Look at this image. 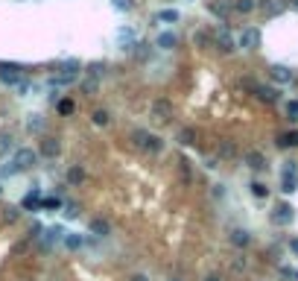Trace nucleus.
<instances>
[{
  "label": "nucleus",
  "mask_w": 298,
  "mask_h": 281,
  "mask_svg": "<svg viewBox=\"0 0 298 281\" xmlns=\"http://www.w3.org/2000/svg\"><path fill=\"white\" fill-rule=\"evenodd\" d=\"M23 208H38V191H32V194L23 199Z\"/></svg>",
  "instance_id": "c85d7f7f"
},
{
  "label": "nucleus",
  "mask_w": 298,
  "mask_h": 281,
  "mask_svg": "<svg viewBox=\"0 0 298 281\" xmlns=\"http://www.w3.org/2000/svg\"><path fill=\"white\" fill-rule=\"evenodd\" d=\"M170 281H179V279H170Z\"/></svg>",
  "instance_id": "ea45409f"
},
{
  "label": "nucleus",
  "mask_w": 298,
  "mask_h": 281,
  "mask_svg": "<svg viewBox=\"0 0 298 281\" xmlns=\"http://www.w3.org/2000/svg\"><path fill=\"white\" fill-rule=\"evenodd\" d=\"M0 82H6V85H20V82H23V76H20V65L0 62Z\"/></svg>",
  "instance_id": "20e7f679"
},
{
  "label": "nucleus",
  "mask_w": 298,
  "mask_h": 281,
  "mask_svg": "<svg viewBox=\"0 0 298 281\" xmlns=\"http://www.w3.org/2000/svg\"><path fill=\"white\" fill-rule=\"evenodd\" d=\"M35 150H29V147H20L18 152H15V170H29V167H35Z\"/></svg>",
  "instance_id": "423d86ee"
},
{
  "label": "nucleus",
  "mask_w": 298,
  "mask_h": 281,
  "mask_svg": "<svg viewBox=\"0 0 298 281\" xmlns=\"http://www.w3.org/2000/svg\"><path fill=\"white\" fill-rule=\"evenodd\" d=\"M88 232L97 235V238H108V235H111V223L102 220V217H94V220L88 223Z\"/></svg>",
  "instance_id": "9b49d317"
},
{
  "label": "nucleus",
  "mask_w": 298,
  "mask_h": 281,
  "mask_svg": "<svg viewBox=\"0 0 298 281\" xmlns=\"http://www.w3.org/2000/svg\"><path fill=\"white\" fill-rule=\"evenodd\" d=\"M205 281H222V279H219V276H208Z\"/></svg>",
  "instance_id": "e433bc0d"
},
{
  "label": "nucleus",
  "mask_w": 298,
  "mask_h": 281,
  "mask_svg": "<svg viewBox=\"0 0 298 281\" xmlns=\"http://www.w3.org/2000/svg\"><path fill=\"white\" fill-rule=\"evenodd\" d=\"M132 141H135V144H138L140 150H146V152H152V155L164 150V141H161L158 135H152V132H146V129H138V132L132 135Z\"/></svg>",
  "instance_id": "f257e3e1"
},
{
  "label": "nucleus",
  "mask_w": 298,
  "mask_h": 281,
  "mask_svg": "<svg viewBox=\"0 0 298 281\" xmlns=\"http://www.w3.org/2000/svg\"><path fill=\"white\" fill-rule=\"evenodd\" d=\"M278 147H298V132H287V135H278Z\"/></svg>",
  "instance_id": "4be33fe9"
},
{
  "label": "nucleus",
  "mask_w": 298,
  "mask_h": 281,
  "mask_svg": "<svg viewBox=\"0 0 298 281\" xmlns=\"http://www.w3.org/2000/svg\"><path fill=\"white\" fill-rule=\"evenodd\" d=\"M255 94H258V100H263V103H275V100H278V88H272V85H258Z\"/></svg>",
  "instance_id": "dca6fc26"
},
{
  "label": "nucleus",
  "mask_w": 298,
  "mask_h": 281,
  "mask_svg": "<svg viewBox=\"0 0 298 281\" xmlns=\"http://www.w3.org/2000/svg\"><path fill=\"white\" fill-rule=\"evenodd\" d=\"M287 117H290V120H298V100H293V103L287 106Z\"/></svg>",
  "instance_id": "2f4dec72"
},
{
  "label": "nucleus",
  "mask_w": 298,
  "mask_h": 281,
  "mask_svg": "<svg viewBox=\"0 0 298 281\" xmlns=\"http://www.w3.org/2000/svg\"><path fill=\"white\" fill-rule=\"evenodd\" d=\"M234 9H237L240 15H249V12L258 9V0H234Z\"/></svg>",
  "instance_id": "aec40b11"
},
{
  "label": "nucleus",
  "mask_w": 298,
  "mask_h": 281,
  "mask_svg": "<svg viewBox=\"0 0 298 281\" xmlns=\"http://www.w3.org/2000/svg\"><path fill=\"white\" fill-rule=\"evenodd\" d=\"M38 152L44 155V158H59V152H61V144H59V138H41V144H38Z\"/></svg>",
  "instance_id": "1a4fd4ad"
},
{
  "label": "nucleus",
  "mask_w": 298,
  "mask_h": 281,
  "mask_svg": "<svg viewBox=\"0 0 298 281\" xmlns=\"http://www.w3.org/2000/svg\"><path fill=\"white\" fill-rule=\"evenodd\" d=\"M252 194H255V196H258V199H263V196H266V194H269V188H266V185H263V182H252Z\"/></svg>",
  "instance_id": "bb28decb"
},
{
  "label": "nucleus",
  "mask_w": 298,
  "mask_h": 281,
  "mask_svg": "<svg viewBox=\"0 0 298 281\" xmlns=\"http://www.w3.org/2000/svg\"><path fill=\"white\" fill-rule=\"evenodd\" d=\"M284 0H258V9L263 12V15H281L284 12Z\"/></svg>",
  "instance_id": "2eb2a0df"
},
{
  "label": "nucleus",
  "mask_w": 298,
  "mask_h": 281,
  "mask_svg": "<svg viewBox=\"0 0 298 281\" xmlns=\"http://www.w3.org/2000/svg\"><path fill=\"white\" fill-rule=\"evenodd\" d=\"M293 279H298V270H296V273H293Z\"/></svg>",
  "instance_id": "4c0bfd02"
},
{
  "label": "nucleus",
  "mask_w": 298,
  "mask_h": 281,
  "mask_svg": "<svg viewBox=\"0 0 298 281\" xmlns=\"http://www.w3.org/2000/svg\"><path fill=\"white\" fill-rule=\"evenodd\" d=\"M155 44H158L161 50H176V47H179V35H176V32H170V29H164V32H158Z\"/></svg>",
  "instance_id": "f8f14e48"
},
{
  "label": "nucleus",
  "mask_w": 298,
  "mask_h": 281,
  "mask_svg": "<svg viewBox=\"0 0 298 281\" xmlns=\"http://www.w3.org/2000/svg\"><path fill=\"white\" fill-rule=\"evenodd\" d=\"M298 185V164L296 161H290L287 167H284V182H281V191L284 194H293Z\"/></svg>",
  "instance_id": "0eeeda50"
},
{
  "label": "nucleus",
  "mask_w": 298,
  "mask_h": 281,
  "mask_svg": "<svg viewBox=\"0 0 298 281\" xmlns=\"http://www.w3.org/2000/svg\"><path fill=\"white\" fill-rule=\"evenodd\" d=\"M73 108H76V106H73V100H59V103H56V111H59L61 117L73 114Z\"/></svg>",
  "instance_id": "5701e85b"
},
{
  "label": "nucleus",
  "mask_w": 298,
  "mask_h": 281,
  "mask_svg": "<svg viewBox=\"0 0 298 281\" xmlns=\"http://www.w3.org/2000/svg\"><path fill=\"white\" fill-rule=\"evenodd\" d=\"M246 164H249L252 170H263V167H266V158H263V152L252 150V152H246Z\"/></svg>",
  "instance_id": "f3484780"
},
{
  "label": "nucleus",
  "mask_w": 298,
  "mask_h": 281,
  "mask_svg": "<svg viewBox=\"0 0 298 281\" xmlns=\"http://www.w3.org/2000/svg\"><path fill=\"white\" fill-rule=\"evenodd\" d=\"M231 243L243 249V246H249V243H252V235H249L246 229H231Z\"/></svg>",
  "instance_id": "a211bd4d"
},
{
  "label": "nucleus",
  "mask_w": 298,
  "mask_h": 281,
  "mask_svg": "<svg viewBox=\"0 0 298 281\" xmlns=\"http://www.w3.org/2000/svg\"><path fill=\"white\" fill-rule=\"evenodd\" d=\"M237 44H240L243 50H258V47H260V29H255V26L243 29L240 38H237Z\"/></svg>",
  "instance_id": "39448f33"
},
{
  "label": "nucleus",
  "mask_w": 298,
  "mask_h": 281,
  "mask_svg": "<svg viewBox=\"0 0 298 281\" xmlns=\"http://www.w3.org/2000/svg\"><path fill=\"white\" fill-rule=\"evenodd\" d=\"M76 214H79V208H76V205H64V217H70V220H73Z\"/></svg>",
  "instance_id": "72a5a7b5"
},
{
  "label": "nucleus",
  "mask_w": 298,
  "mask_h": 281,
  "mask_svg": "<svg viewBox=\"0 0 298 281\" xmlns=\"http://www.w3.org/2000/svg\"><path fill=\"white\" fill-rule=\"evenodd\" d=\"M179 170H181L184 182H190V179H193V170H190V161H187V158H184V161H179Z\"/></svg>",
  "instance_id": "cd10ccee"
},
{
  "label": "nucleus",
  "mask_w": 298,
  "mask_h": 281,
  "mask_svg": "<svg viewBox=\"0 0 298 281\" xmlns=\"http://www.w3.org/2000/svg\"><path fill=\"white\" fill-rule=\"evenodd\" d=\"M219 152H222L225 158H228V155H234V144H231V141H222V144H219Z\"/></svg>",
  "instance_id": "c756f323"
},
{
  "label": "nucleus",
  "mask_w": 298,
  "mask_h": 281,
  "mask_svg": "<svg viewBox=\"0 0 298 281\" xmlns=\"http://www.w3.org/2000/svg\"><path fill=\"white\" fill-rule=\"evenodd\" d=\"M170 117H173V106H170V100H155V103H152V120L167 123Z\"/></svg>",
  "instance_id": "6e6552de"
},
{
  "label": "nucleus",
  "mask_w": 298,
  "mask_h": 281,
  "mask_svg": "<svg viewBox=\"0 0 298 281\" xmlns=\"http://www.w3.org/2000/svg\"><path fill=\"white\" fill-rule=\"evenodd\" d=\"M9 147H12V138H9V135H0V155H3Z\"/></svg>",
  "instance_id": "473e14b6"
},
{
  "label": "nucleus",
  "mask_w": 298,
  "mask_h": 281,
  "mask_svg": "<svg viewBox=\"0 0 298 281\" xmlns=\"http://www.w3.org/2000/svg\"><path fill=\"white\" fill-rule=\"evenodd\" d=\"M269 76H272L278 85H287V82H293V70H290L287 65H272V67H269Z\"/></svg>",
  "instance_id": "9d476101"
},
{
  "label": "nucleus",
  "mask_w": 298,
  "mask_h": 281,
  "mask_svg": "<svg viewBox=\"0 0 298 281\" xmlns=\"http://www.w3.org/2000/svg\"><path fill=\"white\" fill-rule=\"evenodd\" d=\"M91 120H94L97 126H108V120H111V117H108V111H105V108H97V111L91 114Z\"/></svg>",
  "instance_id": "b1692460"
},
{
  "label": "nucleus",
  "mask_w": 298,
  "mask_h": 281,
  "mask_svg": "<svg viewBox=\"0 0 298 281\" xmlns=\"http://www.w3.org/2000/svg\"><path fill=\"white\" fill-rule=\"evenodd\" d=\"M214 44H217L222 53H234V50H237V38L231 35L228 26H219V29L214 32Z\"/></svg>",
  "instance_id": "f03ea898"
},
{
  "label": "nucleus",
  "mask_w": 298,
  "mask_h": 281,
  "mask_svg": "<svg viewBox=\"0 0 298 281\" xmlns=\"http://www.w3.org/2000/svg\"><path fill=\"white\" fill-rule=\"evenodd\" d=\"M111 3H114V9H120V12H129V9L135 6L132 0H111Z\"/></svg>",
  "instance_id": "7c9ffc66"
},
{
  "label": "nucleus",
  "mask_w": 298,
  "mask_h": 281,
  "mask_svg": "<svg viewBox=\"0 0 298 281\" xmlns=\"http://www.w3.org/2000/svg\"><path fill=\"white\" fill-rule=\"evenodd\" d=\"M179 141L190 147V144H196V132H193V129H181V132H179Z\"/></svg>",
  "instance_id": "393cba45"
},
{
  "label": "nucleus",
  "mask_w": 298,
  "mask_h": 281,
  "mask_svg": "<svg viewBox=\"0 0 298 281\" xmlns=\"http://www.w3.org/2000/svg\"><path fill=\"white\" fill-rule=\"evenodd\" d=\"M132 281H149V279H146V276H140V273H138V276H132Z\"/></svg>",
  "instance_id": "c9c22d12"
},
{
  "label": "nucleus",
  "mask_w": 298,
  "mask_h": 281,
  "mask_svg": "<svg viewBox=\"0 0 298 281\" xmlns=\"http://www.w3.org/2000/svg\"><path fill=\"white\" fill-rule=\"evenodd\" d=\"M64 246L67 249H79L82 246V235H64Z\"/></svg>",
  "instance_id": "a878e982"
},
{
  "label": "nucleus",
  "mask_w": 298,
  "mask_h": 281,
  "mask_svg": "<svg viewBox=\"0 0 298 281\" xmlns=\"http://www.w3.org/2000/svg\"><path fill=\"white\" fill-rule=\"evenodd\" d=\"M208 9H211L217 18H228L231 9H234V3H231V0H208Z\"/></svg>",
  "instance_id": "4468645a"
},
{
  "label": "nucleus",
  "mask_w": 298,
  "mask_h": 281,
  "mask_svg": "<svg viewBox=\"0 0 298 281\" xmlns=\"http://www.w3.org/2000/svg\"><path fill=\"white\" fill-rule=\"evenodd\" d=\"M76 67H79L76 62L61 65V67H59V73H56L50 82H53V85H70V82H76V79H79V70H76Z\"/></svg>",
  "instance_id": "7ed1b4c3"
},
{
  "label": "nucleus",
  "mask_w": 298,
  "mask_h": 281,
  "mask_svg": "<svg viewBox=\"0 0 298 281\" xmlns=\"http://www.w3.org/2000/svg\"><path fill=\"white\" fill-rule=\"evenodd\" d=\"M67 182H70V185H82V182H85V170H82L79 164L67 167Z\"/></svg>",
  "instance_id": "6ab92c4d"
},
{
  "label": "nucleus",
  "mask_w": 298,
  "mask_h": 281,
  "mask_svg": "<svg viewBox=\"0 0 298 281\" xmlns=\"http://www.w3.org/2000/svg\"><path fill=\"white\" fill-rule=\"evenodd\" d=\"M155 18H158V21H164V23H176V21H179L181 15H179L176 9H161V12H158Z\"/></svg>",
  "instance_id": "412c9836"
},
{
  "label": "nucleus",
  "mask_w": 298,
  "mask_h": 281,
  "mask_svg": "<svg viewBox=\"0 0 298 281\" xmlns=\"http://www.w3.org/2000/svg\"><path fill=\"white\" fill-rule=\"evenodd\" d=\"M293 3H296V6H298V0H293Z\"/></svg>",
  "instance_id": "58836bf2"
},
{
  "label": "nucleus",
  "mask_w": 298,
  "mask_h": 281,
  "mask_svg": "<svg viewBox=\"0 0 298 281\" xmlns=\"http://www.w3.org/2000/svg\"><path fill=\"white\" fill-rule=\"evenodd\" d=\"M290 249H293V252L298 255V238H293V240H290Z\"/></svg>",
  "instance_id": "f704fd0d"
},
{
  "label": "nucleus",
  "mask_w": 298,
  "mask_h": 281,
  "mask_svg": "<svg viewBox=\"0 0 298 281\" xmlns=\"http://www.w3.org/2000/svg\"><path fill=\"white\" fill-rule=\"evenodd\" d=\"M293 205H278L275 211H272V223H278V226H287V223H293Z\"/></svg>",
  "instance_id": "ddd939ff"
}]
</instances>
